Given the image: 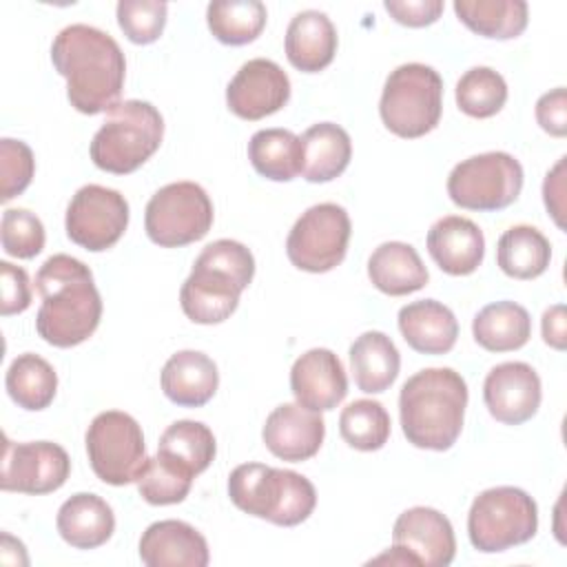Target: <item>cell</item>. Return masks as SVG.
I'll list each match as a JSON object with an SVG mask.
<instances>
[{
    "mask_svg": "<svg viewBox=\"0 0 567 567\" xmlns=\"http://www.w3.org/2000/svg\"><path fill=\"white\" fill-rule=\"evenodd\" d=\"M51 62L66 80V97L75 111L97 115L120 104L126 60L109 33L91 24H69L51 44Z\"/></svg>",
    "mask_w": 567,
    "mask_h": 567,
    "instance_id": "obj_1",
    "label": "cell"
},
{
    "mask_svg": "<svg viewBox=\"0 0 567 567\" xmlns=\"http://www.w3.org/2000/svg\"><path fill=\"white\" fill-rule=\"evenodd\" d=\"M42 306L35 315L38 334L55 348H73L86 341L100 326L102 297L93 272L80 259L51 255L35 275Z\"/></svg>",
    "mask_w": 567,
    "mask_h": 567,
    "instance_id": "obj_2",
    "label": "cell"
},
{
    "mask_svg": "<svg viewBox=\"0 0 567 567\" xmlns=\"http://www.w3.org/2000/svg\"><path fill=\"white\" fill-rule=\"evenodd\" d=\"M467 408V383L452 368H425L412 374L399 394L401 430L414 447L445 452L461 430Z\"/></svg>",
    "mask_w": 567,
    "mask_h": 567,
    "instance_id": "obj_3",
    "label": "cell"
},
{
    "mask_svg": "<svg viewBox=\"0 0 567 567\" xmlns=\"http://www.w3.org/2000/svg\"><path fill=\"white\" fill-rule=\"evenodd\" d=\"M255 277L252 252L235 239L208 244L182 284L179 303L184 315L202 326L226 321L239 306L241 292Z\"/></svg>",
    "mask_w": 567,
    "mask_h": 567,
    "instance_id": "obj_4",
    "label": "cell"
},
{
    "mask_svg": "<svg viewBox=\"0 0 567 567\" xmlns=\"http://www.w3.org/2000/svg\"><path fill=\"white\" fill-rule=\"evenodd\" d=\"M228 496L241 512L281 527L303 523L315 505V485L292 472L261 463L237 465L228 476Z\"/></svg>",
    "mask_w": 567,
    "mask_h": 567,
    "instance_id": "obj_5",
    "label": "cell"
},
{
    "mask_svg": "<svg viewBox=\"0 0 567 567\" xmlns=\"http://www.w3.org/2000/svg\"><path fill=\"white\" fill-rule=\"evenodd\" d=\"M164 117L144 100L113 106L91 140L89 153L97 168L113 175L137 171L162 144Z\"/></svg>",
    "mask_w": 567,
    "mask_h": 567,
    "instance_id": "obj_6",
    "label": "cell"
},
{
    "mask_svg": "<svg viewBox=\"0 0 567 567\" xmlns=\"http://www.w3.org/2000/svg\"><path fill=\"white\" fill-rule=\"evenodd\" d=\"M443 111V80L421 62L396 66L381 93L379 113L388 131L414 140L434 131Z\"/></svg>",
    "mask_w": 567,
    "mask_h": 567,
    "instance_id": "obj_7",
    "label": "cell"
},
{
    "mask_svg": "<svg viewBox=\"0 0 567 567\" xmlns=\"http://www.w3.org/2000/svg\"><path fill=\"white\" fill-rule=\"evenodd\" d=\"M538 507L520 487L498 485L481 492L467 514V536L483 554L505 551L536 536Z\"/></svg>",
    "mask_w": 567,
    "mask_h": 567,
    "instance_id": "obj_8",
    "label": "cell"
},
{
    "mask_svg": "<svg viewBox=\"0 0 567 567\" xmlns=\"http://www.w3.org/2000/svg\"><path fill=\"white\" fill-rule=\"evenodd\" d=\"M523 188L520 162L503 151L472 155L458 162L447 177L450 199L465 210H503Z\"/></svg>",
    "mask_w": 567,
    "mask_h": 567,
    "instance_id": "obj_9",
    "label": "cell"
},
{
    "mask_svg": "<svg viewBox=\"0 0 567 567\" xmlns=\"http://www.w3.org/2000/svg\"><path fill=\"white\" fill-rule=\"evenodd\" d=\"M86 454L93 474L109 485H128L146 467V445L140 423L120 410L100 412L86 430Z\"/></svg>",
    "mask_w": 567,
    "mask_h": 567,
    "instance_id": "obj_10",
    "label": "cell"
},
{
    "mask_svg": "<svg viewBox=\"0 0 567 567\" xmlns=\"http://www.w3.org/2000/svg\"><path fill=\"white\" fill-rule=\"evenodd\" d=\"M213 202L195 182L162 186L146 204L144 228L153 244L179 248L199 241L213 226Z\"/></svg>",
    "mask_w": 567,
    "mask_h": 567,
    "instance_id": "obj_11",
    "label": "cell"
},
{
    "mask_svg": "<svg viewBox=\"0 0 567 567\" xmlns=\"http://www.w3.org/2000/svg\"><path fill=\"white\" fill-rule=\"evenodd\" d=\"M350 233L352 224L343 206L332 202L315 204L290 228L286 255L299 270L328 272L343 261Z\"/></svg>",
    "mask_w": 567,
    "mask_h": 567,
    "instance_id": "obj_12",
    "label": "cell"
},
{
    "mask_svg": "<svg viewBox=\"0 0 567 567\" xmlns=\"http://www.w3.org/2000/svg\"><path fill=\"white\" fill-rule=\"evenodd\" d=\"M126 226L128 202L115 188L86 184L71 197L66 206V237L91 252L113 248L124 235Z\"/></svg>",
    "mask_w": 567,
    "mask_h": 567,
    "instance_id": "obj_13",
    "label": "cell"
},
{
    "mask_svg": "<svg viewBox=\"0 0 567 567\" xmlns=\"http://www.w3.org/2000/svg\"><path fill=\"white\" fill-rule=\"evenodd\" d=\"M71 474L66 450L53 441L13 443L4 436L0 487L29 496L51 494L60 489Z\"/></svg>",
    "mask_w": 567,
    "mask_h": 567,
    "instance_id": "obj_14",
    "label": "cell"
},
{
    "mask_svg": "<svg viewBox=\"0 0 567 567\" xmlns=\"http://www.w3.org/2000/svg\"><path fill=\"white\" fill-rule=\"evenodd\" d=\"M392 547L408 558V565L447 567L456 554V538L445 514L419 505L394 520Z\"/></svg>",
    "mask_w": 567,
    "mask_h": 567,
    "instance_id": "obj_15",
    "label": "cell"
},
{
    "mask_svg": "<svg viewBox=\"0 0 567 567\" xmlns=\"http://www.w3.org/2000/svg\"><path fill=\"white\" fill-rule=\"evenodd\" d=\"M290 100V80L286 71L266 58H252L239 66L226 86L228 109L248 122L268 117Z\"/></svg>",
    "mask_w": 567,
    "mask_h": 567,
    "instance_id": "obj_16",
    "label": "cell"
},
{
    "mask_svg": "<svg viewBox=\"0 0 567 567\" xmlns=\"http://www.w3.org/2000/svg\"><path fill=\"white\" fill-rule=\"evenodd\" d=\"M540 399V377L529 363L505 361L494 365L485 377V408L505 425H520L529 421L538 412Z\"/></svg>",
    "mask_w": 567,
    "mask_h": 567,
    "instance_id": "obj_17",
    "label": "cell"
},
{
    "mask_svg": "<svg viewBox=\"0 0 567 567\" xmlns=\"http://www.w3.org/2000/svg\"><path fill=\"white\" fill-rule=\"evenodd\" d=\"M326 436V423L319 412L299 403L277 405L264 423L261 439L270 454L281 461L301 463L312 458Z\"/></svg>",
    "mask_w": 567,
    "mask_h": 567,
    "instance_id": "obj_18",
    "label": "cell"
},
{
    "mask_svg": "<svg viewBox=\"0 0 567 567\" xmlns=\"http://www.w3.org/2000/svg\"><path fill=\"white\" fill-rule=\"evenodd\" d=\"M290 390L297 403L308 410H334L348 394V377L341 359L328 348L303 352L292 363Z\"/></svg>",
    "mask_w": 567,
    "mask_h": 567,
    "instance_id": "obj_19",
    "label": "cell"
},
{
    "mask_svg": "<svg viewBox=\"0 0 567 567\" xmlns=\"http://www.w3.org/2000/svg\"><path fill=\"white\" fill-rule=\"evenodd\" d=\"M425 241L434 264L452 277L472 275L485 255L483 230L472 219L461 215L436 219L427 230Z\"/></svg>",
    "mask_w": 567,
    "mask_h": 567,
    "instance_id": "obj_20",
    "label": "cell"
},
{
    "mask_svg": "<svg viewBox=\"0 0 567 567\" xmlns=\"http://www.w3.org/2000/svg\"><path fill=\"white\" fill-rule=\"evenodd\" d=\"M140 558L148 567H206V538L184 520H157L140 538Z\"/></svg>",
    "mask_w": 567,
    "mask_h": 567,
    "instance_id": "obj_21",
    "label": "cell"
},
{
    "mask_svg": "<svg viewBox=\"0 0 567 567\" xmlns=\"http://www.w3.org/2000/svg\"><path fill=\"white\" fill-rule=\"evenodd\" d=\"M162 390L182 408L206 405L219 385L215 361L199 350H179L162 368Z\"/></svg>",
    "mask_w": 567,
    "mask_h": 567,
    "instance_id": "obj_22",
    "label": "cell"
},
{
    "mask_svg": "<svg viewBox=\"0 0 567 567\" xmlns=\"http://www.w3.org/2000/svg\"><path fill=\"white\" fill-rule=\"evenodd\" d=\"M337 42L332 20L323 11L306 9L286 29V58L303 73H319L334 60Z\"/></svg>",
    "mask_w": 567,
    "mask_h": 567,
    "instance_id": "obj_23",
    "label": "cell"
},
{
    "mask_svg": "<svg viewBox=\"0 0 567 567\" xmlns=\"http://www.w3.org/2000/svg\"><path fill=\"white\" fill-rule=\"evenodd\" d=\"M399 330L412 350L421 354H445L456 343L458 321L445 303L421 299L399 310Z\"/></svg>",
    "mask_w": 567,
    "mask_h": 567,
    "instance_id": "obj_24",
    "label": "cell"
},
{
    "mask_svg": "<svg viewBox=\"0 0 567 567\" xmlns=\"http://www.w3.org/2000/svg\"><path fill=\"white\" fill-rule=\"evenodd\" d=\"M58 532L75 549H95L115 532V514L111 505L91 492H80L66 498L55 518Z\"/></svg>",
    "mask_w": 567,
    "mask_h": 567,
    "instance_id": "obj_25",
    "label": "cell"
},
{
    "mask_svg": "<svg viewBox=\"0 0 567 567\" xmlns=\"http://www.w3.org/2000/svg\"><path fill=\"white\" fill-rule=\"evenodd\" d=\"M368 277L377 290L390 297H403L421 290L430 275L414 246L405 241H385L368 259Z\"/></svg>",
    "mask_w": 567,
    "mask_h": 567,
    "instance_id": "obj_26",
    "label": "cell"
},
{
    "mask_svg": "<svg viewBox=\"0 0 567 567\" xmlns=\"http://www.w3.org/2000/svg\"><path fill=\"white\" fill-rule=\"evenodd\" d=\"M401 354L394 341L379 330L359 334L350 346V370L357 388L365 394L385 392L399 377Z\"/></svg>",
    "mask_w": 567,
    "mask_h": 567,
    "instance_id": "obj_27",
    "label": "cell"
},
{
    "mask_svg": "<svg viewBox=\"0 0 567 567\" xmlns=\"http://www.w3.org/2000/svg\"><path fill=\"white\" fill-rule=\"evenodd\" d=\"M301 175L312 184L337 179L348 168L352 157L350 135L346 133V128L332 122L312 124L301 135Z\"/></svg>",
    "mask_w": 567,
    "mask_h": 567,
    "instance_id": "obj_28",
    "label": "cell"
},
{
    "mask_svg": "<svg viewBox=\"0 0 567 567\" xmlns=\"http://www.w3.org/2000/svg\"><path fill=\"white\" fill-rule=\"evenodd\" d=\"M474 341L487 352H512L532 337V317L516 301H496L478 310L472 321Z\"/></svg>",
    "mask_w": 567,
    "mask_h": 567,
    "instance_id": "obj_29",
    "label": "cell"
},
{
    "mask_svg": "<svg viewBox=\"0 0 567 567\" xmlns=\"http://www.w3.org/2000/svg\"><path fill=\"white\" fill-rule=\"evenodd\" d=\"M551 261L549 239L534 226L507 228L496 244V264L512 279H536Z\"/></svg>",
    "mask_w": 567,
    "mask_h": 567,
    "instance_id": "obj_30",
    "label": "cell"
},
{
    "mask_svg": "<svg viewBox=\"0 0 567 567\" xmlns=\"http://www.w3.org/2000/svg\"><path fill=\"white\" fill-rule=\"evenodd\" d=\"M454 13L470 31L492 40L518 38L529 20L523 0H456Z\"/></svg>",
    "mask_w": 567,
    "mask_h": 567,
    "instance_id": "obj_31",
    "label": "cell"
},
{
    "mask_svg": "<svg viewBox=\"0 0 567 567\" xmlns=\"http://www.w3.org/2000/svg\"><path fill=\"white\" fill-rule=\"evenodd\" d=\"M248 159L261 177L290 182L303 166L301 137L288 128H261L248 142Z\"/></svg>",
    "mask_w": 567,
    "mask_h": 567,
    "instance_id": "obj_32",
    "label": "cell"
},
{
    "mask_svg": "<svg viewBox=\"0 0 567 567\" xmlns=\"http://www.w3.org/2000/svg\"><path fill=\"white\" fill-rule=\"evenodd\" d=\"M7 392L18 408L40 412L51 405L58 390V374L53 365L40 354H18L4 377Z\"/></svg>",
    "mask_w": 567,
    "mask_h": 567,
    "instance_id": "obj_33",
    "label": "cell"
},
{
    "mask_svg": "<svg viewBox=\"0 0 567 567\" xmlns=\"http://www.w3.org/2000/svg\"><path fill=\"white\" fill-rule=\"evenodd\" d=\"M266 4L259 0H215L206 7L210 33L230 47L257 40L266 27Z\"/></svg>",
    "mask_w": 567,
    "mask_h": 567,
    "instance_id": "obj_34",
    "label": "cell"
},
{
    "mask_svg": "<svg viewBox=\"0 0 567 567\" xmlns=\"http://www.w3.org/2000/svg\"><path fill=\"white\" fill-rule=\"evenodd\" d=\"M157 452L186 467L193 476L202 474L215 458V434L202 421L182 419L171 423L157 443Z\"/></svg>",
    "mask_w": 567,
    "mask_h": 567,
    "instance_id": "obj_35",
    "label": "cell"
},
{
    "mask_svg": "<svg viewBox=\"0 0 567 567\" xmlns=\"http://www.w3.org/2000/svg\"><path fill=\"white\" fill-rule=\"evenodd\" d=\"M390 414L372 399H357L341 410L339 432L341 439L361 452L381 450L390 439Z\"/></svg>",
    "mask_w": 567,
    "mask_h": 567,
    "instance_id": "obj_36",
    "label": "cell"
},
{
    "mask_svg": "<svg viewBox=\"0 0 567 567\" xmlns=\"http://www.w3.org/2000/svg\"><path fill=\"white\" fill-rule=\"evenodd\" d=\"M507 102L503 75L489 66H472L456 82V104L470 117H492Z\"/></svg>",
    "mask_w": 567,
    "mask_h": 567,
    "instance_id": "obj_37",
    "label": "cell"
},
{
    "mask_svg": "<svg viewBox=\"0 0 567 567\" xmlns=\"http://www.w3.org/2000/svg\"><path fill=\"white\" fill-rule=\"evenodd\" d=\"M193 474L164 454H155L146 461L144 472L140 474L137 492L151 505H175L182 503L193 485Z\"/></svg>",
    "mask_w": 567,
    "mask_h": 567,
    "instance_id": "obj_38",
    "label": "cell"
},
{
    "mask_svg": "<svg viewBox=\"0 0 567 567\" xmlns=\"http://www.w3.org/2000/svg\"><path fill=\"white\" fill-rule=\"evenodd\" d=\"M2 250L16 259H33L44 248V226L27 208H7L0 224Z\"/></svg>",
    "mask_w": 567,
    "mask_h": 567,
    "instance_id": "obj_39",
    "label": "cell"
},
{
    "mask_svg": "<svg viewBox=\"0 0 567 567\" xmlns=\"http://www.w3.org/2000/svg\"><path fill=\"white\" fill-rule=\"evenodd\" d=\"M115 13L120 29L133 44H151L164 31L168 7L157 0H122Z\"/></svg>",
    "mask_w": 567,
    "mask_h": 567,
    "instance_id": "obj_40",
    "label": "cell"
},
{
    "mask_svg": "<svg viewBox=\"0 0 567 567\" xmlns=\"http://www.w3.org/2000/svg\"><path fill=\"white\" fill-rule=\"evenodd\" d=\"M33 173H35L33 151L20 140L2 137L0 140V177H2L0 199L9 202L22 195L31 184Z\"/></svg>",
    "mask_w": 567,
    "mask_h": 567,
    "instance_id": "obj_41",
    "label": "cell"
},
{
    "mask_svg": "<svg viewBox=\"0 0 567 567\" xmlns=\"http://www.w3.org/2000/svg\"><path fill=\"white\" fill-rule=\"evenodd\" d=\"M0 286H2V299H0V312L2 317L20 315L31 306V281L24 268L13 266L9 261H0Z\"/></svg>",
    "mask_w": 567,
    "mask_h": 567,
    "instance_id": "obj_42",
    "label": "cell"
},
{
    "mask_svg": "<svg viewBox=\"0 0 567 567\" xmlns=\"http://www.w3.org/2000/svg\"><path fill=\"white\" fill-rule=\"evenodd\" d=\"M385 11L405 27H427L436 22L445 9L441 0H385Z\"/></svg>",
    "mask_w": 567,
    "mask_h": 567,
    "instance_id": "obj_43",
    "label": "cell"
},
{
    "mask_svg": "<svg viewBox=\"0 0 567 567\" xmlns=\"http://www.w3.org/2000/svg\"><path fill=\"white\" fill-rule=\"evenodd\" d=\"M536 122L554 137L567 135V93L565 86H556L536 102Z\"/></svg>",
    "mask_w": 567,
    "mask_h": 567,
    "instance_id": "obj_44",
    "label": "cell"
},
{
    "mask_svg": "<svg viewBox=\"0 0 567 567\" xmlns=\"http://www.w3.org/2000/svg\"><path fill=\"white\" fill-rule=\"evenodd\" d=\"M565 159L560 157L543 182V199L558 228H565Z\"/></svg>",
    "mask_w": 567,
    "mask_h": 567,
    "instance_id": "obj_45",
    "label": "cell"
},
{
    "mask_svg": "<svg viewBox=\"0 0 567 567\" xmlns=\"http://www.w3.org/2000/svg\"><path fill=\"white\" fill-rule=\"evenodd\" d=\"M543 341L554 350H565L567 332H565V306L556 303L543 312Z\"/></svg>",
    "mask_w": 567,
    "mask_h": 567,
    "instance_id": "obj_46",
    "label": "cell"
}]
</instances>
